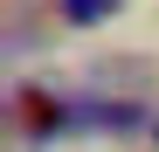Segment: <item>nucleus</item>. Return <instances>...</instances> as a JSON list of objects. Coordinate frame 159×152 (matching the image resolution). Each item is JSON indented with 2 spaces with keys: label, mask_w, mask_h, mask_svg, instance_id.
I'll list each match as a JSON object with an SVG mask.
<instances>
[{
  "label": "nucleus",
  "mask_w": 159,
  "mask_h": 152,
  "mask_svg": "<svg viewBox=\"0 0 159 152\" xmlns=\"http://www.w3.org/2000/svg\"><path fill=\"white\" fill-rule=\"evenodd\" d=\"M125 0H62V21L69 28H97V21H111Z\"/></svg>",
  "instance_id": "obj_2"
},
{
  "label": "nucleus",
  "mask_w": 159,
  "mask_h": 152,
  "mask_svg": "<svg viewBox=\"0 0 159 152\" xmlns=\"http://www.w3.org/2000/svg\"><path fill=\"white\" fill-rule=\"evenodd\" d=\"M14 118H21V132H62V124H69V104H56L48 90H21L14 97Z\"/></svg>",
  "instance_id": "obj_1"
}]
</instances>
